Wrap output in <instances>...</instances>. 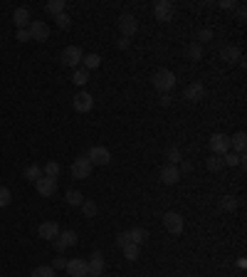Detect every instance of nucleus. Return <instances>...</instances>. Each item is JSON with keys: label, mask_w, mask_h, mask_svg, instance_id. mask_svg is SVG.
Segmentation results:
<instances>
[{"label": "nucleus", "mask_w": 247, "mask_h": 277, "mask_svg": "<svg viewBox=\"0 0 247 277\" xmlns=\"http://www.w3.org/2000/svg\"><path fill=\"white\" fill-rule=\"evenodd\" d=\"M151 82H154V89H158L161 94H168L173 89V84H176V75L170 70H156Z\"/></svg>", "instance_id": "1"}, {"label": "nucleus", "mask_w": 247, "mask_h": 277, "mask_svg": "<svg viewBox=\"0 0 247 277\" xmlns=\"http://www.w3.org/2000/svg\"><path fill=\"white\" fill-rule=\"evenodd\" d=\"M164 225L170 235H180L183 233V218H180V213H176V210L164 213Z\"/></svg>", "instance_id": "2"}, {"label": "nucleus", "mask_w": 247, "mask_h": 277, "mask_svg": "<svg viewBox=\"0 0 247 277\" xmlns=\"http://www.w3.org/2000/svg\"><path fill=\"white\" fill-rule=\"evenodd\" d=\"M154 15H156V20L168 23V20H173V15H176V5H173L170 0H158V3L154 5Z\"/></svg>", "instance_id": "3"}, {"label": "nucleus", "mask_w": 247, "mask_h": 277, "mask_svg": "<svg viewBox=\"0 0 247 277\" xmlns=\"http://www.w3.org/2000/svg\"><path fill=\"white\" fill-rule=\"evenodd\" d=\"M210 151H212L215 156L228 154V151H230V136H228V134H212V136H210Z\"/></svg>", "instance_id": "4"}, {"label": "nucleus", "mask_w": 247, "mask_h": 277, "mask_svg": "<svg viewBox=\"0 0 247 277\" xmlns=\"http://www.w3.org/2000/svg\"><path fill=\"white\" fill-rule=\"evenodd\" d=\"M86 158L92 161V166H106V163L112 161V151H109L106 146H92Z\"/></svg>", "instance_id": "5"}, {"label": "nucleus", "mask_w": 247, "mask_h": 277, "mask_svg": "<svg viewBox=\"0 0 247 277\" xmlns=\"http://www.w3.org/2000/svg\"><path fill=\"white\" fill-rule=\"evenodd\" d=\"M82 47H77V45H70L62 50V65H67V67H77L82 62Z\"/></svg>", "instance_id": "6"}, {"label": "nucleus", "mask_w": 247, "mask_h": 277, "mask_svg": "<svg viewBox=\"0 0 247 277\" xmlns=\"http://www.w3.org/2000/svg\"><path fill=\"white\" fill-rule=\"evenodd\" d=\"M52 242H54V250H57V252H64L67 247L77 245V233H74V230H64V233L60 230V235L54 237Z\"/></svg>", "instance_id": "7"}, {"label": "nucleus", "mask_w": 247, "mask_h": 277, "mask_svg": "<svg viewBox=\"0 0 247 277\" xmlns=\"http://www.w3.org/2000/svg\"><path fill=\"white\" fill-rule=\"evenodd\" d=\"M72 104H74V112L86 114V112H92V109H94V97H92L89 92H80V94H74Z\"/></svg>", "instance_id": "8"}, {"label": "nucleus", "mask_w": 247, "mask_h": 277, "mask_svg": "<svg viewBox=\"0 0 247 277\" xmlns=\"http://www.w3.org/2000/svg\"><path fill=\"white\" fill-rule=\"evenodd\" d=\"M89 173H92V161L86 156H80L74 158V163H72V178H89Z\"/></svg>", "instance_id": "9"}, {"label": "nucleus", "mask_w": 247, "mask_h": 277, "mask_svg": "<svg viewBox=\"0 0 247 277\" xmlns=\"http://www.w3.org/2000/svg\"><path fill=\"white\" fill-rule=\"evenodd\" d=\"M35 188H38V193L42 198H50L54 196V191H57V178H47V176H42L35 181Z\"/></svg>", "instance_id": "10"}, {"label": "nucleus", "mask_w": 247, "mask_h": 277, "mask_svg": "<svg viewBox=\"0 0 247 277\" xmlns=\"http://www.w3.org/2000/svg\"><path fill=\"white\" fill-rule=\"evenodd\" d=\"M119 30H122L124 38H131V35H136V30H138V23H136V18H134V15H128V13H124L122 18H119Z\"/></svg>", "instance_id": "11"}, {"label": "nucleus", "mask_w": 247, "mask_h": 277, "mask_svg": "<svg viewBox=\"0 0 247 277\" xmlns=\"http://www.w3.org/2000/svg\"><path fill=\"white\" fill-rule=\"evenodd\" d=\"M28 30H30V38L38 40V42H44V40L50 38V25L42 23V20H32Z\"/></svg>", "instance_id": "12"}, {"label": "nucleus", "mask_w": 247, "mask_h": 277, "mask_svg": "<svg viewBox=\"0 0 247 277\" xmlns=\"http://www.w3.org/2000/svg\"><path fill=\"white\" fill-rule=\"evenodd\" d=\"M161 181H164L166 186H176V183L180 181V171H178V166L166 163L164 168H161Z\"/></svg>", "instance_id": "13"}, {"label": "nucleus", "mask_w": 247, "mask_h": 277, "mask_svg": "<svg viewBox=\"0 0 247 277\" xmlns=\"http://www.w3.org/2000/svg\"><path fill=\"white\" fill-rule=\"evenodd\" d=\"M67 272L72 277H84L89 275V267H86V260H80V257H74V260H67V267H64Z\"/></svg>", "instance_id": "14"}, {"label": "nucleus", "mask_w": 247, "mask_h": 277, "mask_svg": "<svg viewBox=\"0 0 247 277\" xmlns=\"http://www.w3.org/2000/svg\"><path fill=\"white\" fill-rule=\"evenodd\" d=\"M183 97H186L188 102H200V99L206 97V87H203L200 82H193V84H188V87H186Z\"/></svg>", "instance_id": "15"}, {"label": "nucleus", "mask_w": 247, "mask_h": 277, "mask_svg": "<svg viewBox=\"0 0 247 277\" xmlns=\"http://www.w3.org/2000/svg\"><path fill=\"white\" fill-rule=\"evenodd\" d=\"M12 23L18 25V30H25V28H30V10L28 8H15V13H12Z\"/></svg>", "instance_id": "16"}, {"label": "nucleus", "mask_w": 247, "mask_h": 277, "mask_svg": "<svg viewBox=\"0 0 247 277\" xmlns=\"http://www.w3.org/2000/svg\"><path fill=\"white\" fill-rule=\"evenodd\" d=\"M86 267H89V275L92 277H102V272H104V255H102V252H94L92 260L86 262Z\"/></svg>", "instance_id": "17"}, {"label": "nucleus", "mask_w": 247, "mask_h": 277, "mask_svg": "<svg viewBox=\"0 0 247 277\" xmlns=\"http://www.w3.org/2000/svg\"><path fill=\"white\" fill-rule=\"evenodd\" d=\"M220 60H225V62H240L242 60V52H240V47H235V45H225L222 50H220Z\"/></svg>", "instance_id": "18"}, {"label": "nucleus", "mask_w": 247, "mask_h": 277, "mask_svg": "<svg viewBox=\"0 0 247 277\" xmlns=\"http://www.w3.org/2000/svg\"><path fill=\"white\" fill-rule=\"evenodd\" d=\"M38 233H40V237H44V240H54V237L60 235V225H57L54 220H44L40 228H38Z\"/></svg>", "instance_id": "19"}, {"label": "nucleus", "mask_w": 247, "mask_h": 277, "mask_svg": "<svg viewBox=\"0 0 247 277\" xmlns=\"http://www.w3.org/2000/svg\"><path fill=\"white\" fill-rule=\"evenodd\" d=\"M245 146H247V134L245 131H238L230 136V149L238 151V156H245Z\"/></svg>", "instance_id": "20"}, {"label": "nucleus", "mask_w": 247, "mask_h": 277, "mask_svg": "<svg viewBox=\"0 0 247 277\" xmlns=\"http://www.w3.org/2000/svg\"><path fill=\"white\" fill-rule=\"evenodd\" d=\"M146 237H148V233H146L144 228H131V230H128V240H131L134 245H138V247L146 242Z\"/></svg>", "instance_id": "21"}, {"label": "nucleus", "mask_w": 247, "mask_h": 277, "mask_svg": "<svg viewBox=\"0 0 247 277\" xmlns=\"http://www.w3.org/2000/svg\"><path fill=\"white\" fill-rule=\"evenodd\" d=\"M60 171H62V166H60L57 161H47V163H44V168H42V173H44L47 178H57V176H60Z\"/></svg>", "instance_id": "22"}, {"label": "nucleus", "mask_w": 247, "mask_h": 277, "mask_svg": "<svg viewBox=\"0 0 247 277\" xmlns=\"http://www.w3.org/2000/svg\"><path fill=\"white\" fill-rule=\"evenodd\" d=\"M238 208V198L235 196H222L220 198V210L222 213H232Z\"/></svg>", "instance_id": "23"}, {"label": "nucleus", "mask_w": 247, "mask_h": 277, "mask_svg": "<svg viewBox=\"0 0 247 277\" xmlns=\"http://www.w3.org/2000/svg\"><path fill=\"white\" fill-rule=\"evenodd\" d=\"M82 62H84V70L89 72V70H96V67L102 65V57L92 52V55H84V57H82Z\"/></svg>", "instance_id": "24"}, {"label": "nucleus", "mask_w": 247, "mask_h": 277, "mask_svg": "<svg viewBox=\"0 0 247 277\" xmlns=\"http://www.w3.org/2000/svg\"><path fill=\"white\" fill-rule=\"evenodd\" d=\"M64 0H50L47 5H44V10L50 13V15H60V13H64Z\"/></svg>", "instance_id": "25"}, {"label": "nucleus", "mask_w": 247, "mask_h": 277, "mask_svg": "<svg viewBox=\"0 0 247 277\" xmlns=\"http://www.w3.org/2000/svg\"><path fill=\"white\" fill-rule=\"evenodd\" d=\"M206 166H208V171H212V173H218V171H222V168H225V163H222V156H215V154H212V156L206 161Z\"/></svg>", "instance_id": "26"}, {"label": "nucleus", "mask_w": 247, "mask_h": 277, "mask_svg": "<svg viewBox=\"0 0 247 277\" xmlns=\"http://www.w3.org/2000/svg\"><path fill=\"white\" fill-rule=\"evenodd\" d=\"M42 176H44V173H42V168L38 166V163H32V166H28V168H25V178H28V181H32V183H35L38 178H42Z\"/></svg>", "instance_id": "27"}, {"label": "nucleus", "mask_w": 247, "mask_h": 277, "mask_svg": "<svg viewBox=\"0 0 247 277\" xmlns=\"http://www.w3.org/2000/svg\"><path fill=\"white\" fill-rule=\"evenodd\" d=\"M222 163L225 166H245V156H238V154H222Z\"/></svg>", "instance_id": "28"}, {"label": "nucleus", "mask_w": 247, "mask_h": 277, "mask_svg": "<svg viewBox=\"0 0 247 277\" xmlns=\"http://www.w3.org/2000/svg\"><path fill=\"white\" fill-rule=\"evenodd\" d=\"M188 57H190L193 62L203 60V45H198V42H190V45H188Z\"/></svg>", "instance_id": "29"}, {"label": "nucleus", "mask_w": 247, "mask_h": 277, "mask_svg": "<svg viewBox=\"0 0 247 277\" xmlns=\"http://www.w3.org/2000/svg\"><path fill=\"white\" fill-rule=\"evenodd\" d=\"M124 257L126 260H131V262H136L138 260V245H134V242H128V245H124Z\"/></svg>", "instance_id": "30"}, {"label": "nucleus", "mask_w": 247, "mask_h": 277, "mask_svg": "<svg viewBox=\"0 0 247 277\" xmlns=\"http://www.w3.org/2000/svg\"><path fill=\"white\" fill-rule=\"evenodd\" d=\"M166 158H168V163H173V166H176V163H180V161H183L180 149H178V146H168V149H166Z\"/></svg>", "instance_id": "31"}, {"label": "nucleus", "mask_w": 247, "mask_h": 277, "mask_svg": "<svg viewBox=\"0 0 247 277\" xmlns=\"http://www.w3.org/2000/svg\"><path fill=\"white\" fill-rule=\"evenodd\" d=\"M80 208H82V213L86 215V218H94V215L99 213V205H96L94 200H84V203L80 205Z\"/></svg>", "instance_id": "32"}, {"label": "nucleus", "mask_w": 247, "mask_h": 277, "mask_svg": "<svg viewBox=\"0 0 247 277\" xmlns=\"http://www.w3.org/2000/svg\"><path fill=\"white\" fill-rule=\"evenodd\" d=\"M72 82H74V84H80V87H84V84H86V82H89V72H86V70H74V75H72Z\"/></svg>", "instance_id": "33"}, {"label": "nucleus", "mask_w": 247, "mask_h": 277, "mask_svg": "<svg viewBox=\"0 0 247 277\" xmlns=\"http://www.w3.org/2000/svg\"><path fill=\"white\" fill-rule=\"evenodd\" d=\"M54 25L62 28V30H67V28L72 25V18H70L67 13H60V15H54Z\"/></svg>", "instance_id": "34"}, {"label": "nucleus", "mask_w": 247, "mask_h": 277, "mask_svg": "<svg viewBox=\"0 0 247 277\" xmlns=\"http://www.w3.org/2000/svg\"><path fill=\"white\" fill-rule=\"evenodd\" d=\"M210 40H212V30H210V28H200V30L196 33V42H198V45L210 42Z\"/></svg>", "instance_id": "35"}, {"label": "nucleus", "mask_w": 247, "mask_h": 277, "mask_svg": "<svg viewBox=\"0 0 247 277\" xmlns=\"http://www.w3.org/2000/svg\"><path fill=\"white\" fill-rule=\"evenodd\" d=\"M32 277H54V270L50 265H40V267L32 270Z\"/></svg>", "instance_id": "36"}, {"label": "nucleus", "mask_w": 247, "mask_h": 277, "mask_svg": "<svg viewBox=\"0 0 247 277\" xmlns=\"http://www.w3.org/2000/svg\"><path fill=\"white\" fill-rule=\"evenodd\" d=\"M10 200H12V193H10V188L0 186V208H8V205H10Z\"/></svg>", "instance_id": "37"}, {"label": "nucleus", "mask_w": 247, "mask_h": 277, "mask_svg": "<svg viewBox=\"0 0 247 277\" xmlns=\"http://www.w3.org/2000/svg\"><path fill=\"white\" fill-rule=\"evenodd\" d=\"M67 203H70V205H82L84 196L80 193V191H70V193H67Z\"/></svg>", "instance_id": "38"}, {"label": "nucleus", "mask_w": 247, "mask_h": 277, "mask_svg": "<svg viewBox=\"0 0 247 277\" xmlns=\"http://www.w3.org/2000/svg\"><path fill=\"white\" fill-rule=\"evenodd\" d=\"M50 267H52V270H64V267H67V260H64V257H54V262H52Z\"/></svg>", "instance_id": "39"}, {"label": "nucleus", "mask_w": 247, "mask_h": 277, "mask_svg": "<svg viewBox=\"0 0 247 277\" xmlns=\"http://www.w3.org/2000/svg\"><path fill=\"white\" fill-rule=\"evenodd\" d=\"M128 242H131V240H128V230H124V233H119V235H116V245H119V247L128 245Z\"/></svg>", "instance_id": "40"}, {"label": "nucleus", "mask_w": 247, "mask_h": 277, "mask_svg": "<svg viewBox=\"0 0 247 277\" xmlns=\"http://www.w3.org/2000/svg\"><path fill=\"white\" fill-rule=\"evenodd\" d=\"M18 40H20V42H30V30H28V28H25V30H18Z\"/></svg>", "instance_id": "41"}, {"label": "nucleus", "mask_w": 247, "mask_h": 277, "mask_svg": "<svg viewBox=\"0 0 247 277\" xmlns=\"http://www.w3.org/2000/svg\"><path fill=\"white\" fill-rule=\"evenodd\" d=\"M220 8H225V10H235L238 3H235V0H220Z\"/></svg>", "instance_id": "42"}, {"label": "nucleus", "mask_w": 247, "mask_h": 277, "mask_svg": "<svg viewBox=\"0 0 247 277\" xmlns=\"http://www.w3.org/2000/svg\"><path fill=\"white\" fill-rule=\"evenodd\" d=\"M178 171H180V173H188V171H193V166H190V163H188V161H183V163H180V168H178Z\"/></svg>", "instance_id": "43"}, {"label": "nucleus", "mask_w": 247, "mask_h": 277, "mask_svg": "<svg viewBox=\"0 0 247 277\" xmlns=\"http://www.w3.org/2000/svg\"><path fill=\"white\" fill-rule=\"evenodd\" d=\"M245 18H247V10H245V8H238V20H240V23H245Z\"/></svg>", "instance_id": "44"}, {"label": "nucleus", "mask_w": 247, "mask_h": 277, "mask_svg": "<svg viewBox=\"0 0 247 277\" xmlns=\"http://www.w3.org/2000/svg\"><path fill=\"white\" fill-rule=\"evenodd\" d=\"M170 104V97L168 94H161V107H168Z\"/></svg>", "instance_id": "45"}, {"label": "nucleus", "mask_w": 247, "mask_h": 277, "mask_svg": "<svg viewBox=\"0 0 247 277\" xmlns=\"http://www.w3.org/2000/svg\"><path fill=\"white\" fill-rule=\"evenodd\" d=\"M119 47H122V50H126V47H128V38H122V40H119Z\"/></svg>", "instance_id": "46"}, {"label": "nucleus", "mask_w": 247, "mask_h": 277, "mask_svg": "<svg viewBox=\"0 0 247 277\" xmlns=\"http://www.w3.org/2000/svg\"><path fill=\"white\" fill-rule=\"evenodd\" d=\"M84 277H92V275H84Z\"/></svg>", "instance_id": "47"}]
</instances>
